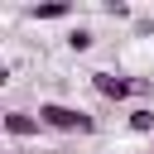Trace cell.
I'll return each instance as SVG.
<instances>
[{"label":"cell","instance_id":"1","mask_svg":"<svg viewBox=\"0 0 154 154\" xmlns=\"http://www.w3.org/2000/svg\"><path fill=\"white\" fill-rule=\"evenodd\" d=\"M34 116H38L43 130H53V135H96V116L67 106V101H38Z\"/></svg>","mask_w":154,"mask_h":154},{"label":"cell","instance_id":"2","mask_svg":"<svg viewBox=\"0 0 154 154\" xmlns=\"http://www.w3.org/2000/svg\"><path fill=\"white\" fill-rule=\"evenodd\" d=\"M91 87H96L106 101H125V96H144V91H149L144 77H120V72H91Z\"/></svg>","mask_w":154,"mask_h":154},{"label":"cell","instance_id":"3","mask_svg":"<svg viewBox=\"0 0 154 154\" xmlns=\"http://www.w3.org/2000/svg\"><path fill=\"white\" fill-rule=\"evenodd\" d=\"M0 130H5L10 140H38V135H43V120H38L34 111H5V116H0Z\"/></svg>","mask_w":154,"mask_h":154},{"label":"cell","instance_id":"4","mask_svg":"<svg viewBox=\"0 0 154 154\" xmlns=\"http://www.w3.org/2000/svg\"><path fill=\"white\" fill-rule=\"evenodd\" d=\"M24 14H29V19H38V24H53V19H67V14H72V5H63V0H48V5H29Z\"/></svg>","mask_w":154,"mask_h":154},{"label":"cell","instance_id":"5","mask_svg":"<svg viewBox=\"0 0 154 154\" xmlns=\"http://www.w3.org/2000/svg\"><path fill=\"white\" fill-rule=\"evenodd\" d=\"M125 130L130 135H154V106H135L125 116Z\"/></svg>","mask_w":154,"mask_h":154},{"label":"cell","instance_id":"6","mask_svg":"<svg viewBox=\"0 0 154 154\" xmlns=\"http://www.w3.org/2000/svg\"><path fill=\"white\" fill-rule=\"evenodd\" d=\"M91 43H96V34H91L87 24H72V29H67V48H72V53H87Z\"/></svg>","mask_w":154,"mask_h":154},{"label":"cell","instance_id":"7","mask_svg":"<svg viewBox=\"0 0 154 154\" xmlns=\"http://www.w3.org/2000/svg\"><path fill=\"white\" fill-rule=\"evenodd\" d=\"M106 14H116V19H130V5H120V0H111V5H106Z\"/></svg>","mask_w":154,"mask_h":154},{"label":"cell","instance_id":"8","mask_svg":"<svg viewBox=\"0 0 154 154\" xmlns=\"http://www.w3.org/2000/svg\"><path fill=\"white\" fill-rule=\"evenodd\" d=\"M149 154H154V149H149Z\"/></svg>","mask_w":154,"mask_h":154}]
</instances>
